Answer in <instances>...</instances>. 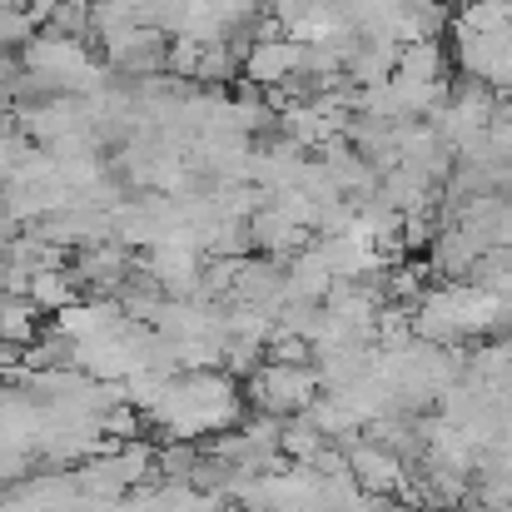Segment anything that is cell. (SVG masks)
<instances>
[{"label":"cell","instance_id":"obj_2","mask_svg":"<svg viewBox=\"0 0 512 512\" xmlns=\"http://www.w3.org/2000/svg\"><path fill=\"white\" fill-rule=\"evenodd\" d=\"M398 80H448V50L443 40H418V45H403L398 50Z\"/></svg>","mask_w":512,"mask_h":512},{"label":"cell","instance_id":"obj_1","mask_svg":"<svg viewBox=\"0 0 512 512\" xmlns=\"http://www.w3.org/2000/svg\"><path fill=\"white\" fill-rule=\"evenodd\" d=\"M304 70V45L299 40H259L244 50V85H259V90H279L289 85L294 75Z\"/></svg>","mask_w":512,"mask_h":512}]
</instances>
